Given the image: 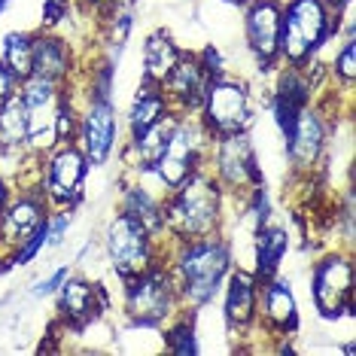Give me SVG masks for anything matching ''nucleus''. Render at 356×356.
Listing matches in <instances>:
<instances>
[{"mask_svg":"<svg viewBox=\"0 0 356 356\" xmlns=\"http://www.w3.org/2000/svg\"><path fill=\"white\" fill-rule=\"evenodd\" d=\"M168 268H171L177 296L183 311H204L220 296L225 277L234 268V250L229 234H207L195 241H171L168 247Z\"/></svg>","mask_w":356,"mask_h":356,"instance_id":"obj_1","label":"nucleus"},{"mask_svg":"<svg viewBox=\"0 0 356 356\" xmlns=\"http://www.w3.org/2000/svg\"><path fill=\"white\" fill-rule=\"evenodd\" d=\"M232 198L216 183V177L201 168L177 189L165 192L161 198V216H165L168 241H195L207 234H225Z\"/></svg>","mask_w":356,"mask_h":356,"instance_id":"obj_2","label":"nucleus"},{"mask_svg":"<svg viewBox=\"0 0 356 356\" xmlns=\"http://www.w3.org/2000/svg\"><path fill=\"white\" fill-rule=\"evenodd\" d=\"M338 34H353L350 6L341 13L329 10L323 0H283L280 15V64L305 67Z\"/></svg>","mask_w":356,"mask_h":356,"instance_id":"obj_3","label":"nucleus"},{"mask_svg":"<svg viewBox=\"0 0 356 356\" xmlns=\"http://www.w3.org/2000/svg\"><path fill=\"white\" fill-rule=\"evenodd\" d=\"M168 247H171V241L159 238L156 232H149L125 210H116L110 216L107 229H104V256H107L110 268L119 280H128L134 274L152 268V265L165 262Z\"/></svg>","mask_w":356,"mask_h":356,"instance_id":"obj_4","label":"nucleus"},{"mask_svg":"<svg viewBox=\"0 0 356 356\" xmlns=\"http://www.w3.org/2000/svg\"><path fill=\"white\" fill-rule=\"evenodd\" d=\"M210 143H213V137L207 134V128L201 125V119L195 113H177L171 134H168V143H165V152L159 156L156 168L143 180H156L159 192L177 189L183 180H189L192 174L207 168Z\"/></svg>","mask_w":356,"mask_h":356,"instance_id":"obj_5","label":"nucleus"},{"mask_svg":"<svg viewBox=\"0 0 356 356\" xmlns=\"http://www.w3.org/2000/svg\"><path fill=\"white\" fill-rule=\"evenodd\" d=\"M183 311L168 262L122 280V317L134 329H161Z\"/></svg>","mask_w":356,"mask_h":356,"instance_id":"obj_6","label":"nucleus"},{"mask_svg":"<svg viewBox=\"0 0 356 356\" xmlns=\"http://www.w3.org/2000/svg\"><path fill=\"white\" fill-rule=\"evenodd\" d=\"M195 116L201 119V125L207 128L210 137H222V134H244L256 125V98L253 88L244 76L222 70V74L210 76L204 101Z\"/></svg>","mask_w":356,"mask_h":356,"instance_id":"obj_7","label":"nucleus"},{"mask_svg":"<svg viewBox=\"0 0 356 356\" xmlns=\"http://www.w3.org/2000/svg\"><path fill=\"white\" fill-rule=\"evenodd\" d=\"M207 171L216 177V183L222 186L232 201H244L256 186H265V174L259 168V156L253 140H250V131L213 137Z\"/></svg>","mask_w":356,"mask_h":356,"instance_id":"obj_8","label":"nucleus"},{"mask_svg":"<svg viewBox=\"0 0 356 356\" xmlns=\"http://www.w3.org/2000/svg\"><path fill=\"white\" fill-rule=\"evenodd\" d=\"M76 86V83H74ZM79 92V128H76V147L86 152L88 165L104 168L119 149L122 137V119H119L113 95L104 92Z\"/></svg>","mask_w":356,"mask_h":356,"instance_id":"obj_9","label":"nucleus"},{"mask_svg":"<svg viewBox=\"0 0 356 356\" xmlns=\"http://www.w3.org/2000/svg\"><path fill=\"white\" fill-rule=\"evenodd\" d=\"M356 271L350 250H326L311 268V298L320 320L353 317Z\"/></svg>","mask_w":356,"mask_h":356,"instance_id":"obj_10","label":"nucleus"},{"mask_svg":"<svg viewBox=\"0 0 356 356\" xmlns=\"http://www.w3.org/2000/svg\"><path fill=\"white\" fill-rule=\"evenodd\" d=\"M86 152L76 147V140L58 143L40 159V189L52 210H76L86 201V180H88Z\"/></svg>","mask_w":356,"mask_h":356,"instance_id":"obj_11","label":"nucleus"},{"mask_svg":"<svg viewBox=\"0 0 356 356\" xmlns=\"http://www.w3.org/2000/svg\"><path fill=\"white\" fill-rule=\"evenodd\" d=\"M49 201H46L40 183L15 186L13 198L6 201L3 213H0V274L15 268L13 256L25 241L34 234L40 225L49 220Z\"/></svg>","mask_w":356,"mask_h":356,"instance_id":"obj_12","label":"nucleus"},{"mask_svg":"<svg viewBox=\"0 0 356 356\" xmlns=\"http://www.w3.org/2000/svg\"><path fill=\"white\" fill-rule=\"evenodd\" d=\"M329 134H332V110H329V98L320 92L317 101L307 104V107L298 113L293 131L283 137L286 159L296 174L311 177L317 171L323 156H326Z\"/></svg>","mask_w":356,"mask_h":356,"instance_id":"obj_13","label":"nucleus"},{"mask_svg":"<svg viewBox=\"0 0 356 356\" xmlns=\"http://www.w3.org/2000/svg\"><path fill=\"white\" fill-rule=\"evenodd\" d=\"M244 13V43L262 74L280 67V15L283 0H250L241 6Z\"/></svg>","mask_w":356,"mask_h":356,"instance_id":"obj_14","label":"nucleus"},{"mask_svg":"<svg viewBox=\"0 0 356 356\" xmlns=\"http://www.w3.org/2000/svg\"><path fill=\"white\" fill-rule=\"evenodd\" d=\"M64 86L52 79L34 76L19 83V95L28 110V152L31 156H46L52 147H58L55 137V104H58Z\"/></svg>","mask_w":356,"mask_h":356,"instance_id":"obj_15","label":"nucleus"},{"mask_svg":"<svg viewBox=\"0 0 356 356\" xmlns=\"http://www.w3.org/2000/svg\"><path fill=\"white\" fill-rule=\"evenodd\" d=\"M259 329L268 338H289L302 329V314H298V298L293 293V283L280 274L259 283Z\"/></svg>","mask_w":356,"mask_h":356,"instance_id":"obj_16","label":"nucleus"},{"mask_svg":"<svg viewBox=\"0 0 356 356\" xmlns=\"http://www.w3.org/2000/svg\"><path fill=\"white\" fill-rule=\"evenodd\" d=\"M222 323L234 338H250L259 329V280L244 265H234L222 289Z\"/></svg>","mask_w":356,"mask_h":356,"instance_id":"obj_17","label":"nucleus"},{"mask_svg":"<svg viewBox=\"0 0 356 356\" xmlns=\"http://www.w3.org/2000/svg\"><path fill=\"white\" fill-rule=\"evenodd\" d=\"M55 296H58V317L64 329L83 332L86 326H92L95 320H101L110 311L107 289L86 277H74V274H67V280L61 283V289Z\"/></svg>","mask_w":356,"mask_h":356,"instance_id":"obj_18","label":"nucleus"},{"mask_svg":"<svg viewBox=\"0 0 356 356\" xmlns=\"http://www.w3.org/2000/svg\"><path fill=\"white\" fill-rule=\"evenodd\" d=\"M79 58L76 46L67 37H61L58 31H34V76L52 79L58 86H70L79 74Z\"/></svg>","mask_w":356,"mask_h":356,"instance_id":"obj_19","label":"nucleus"},{"mask_svg":"<svg viewBox=\"0 0 356 356\" xmlns=\"http://www.w3.org/2000/svg\"><path fill=\"white\" fill-rule=\"evenodd\" d=\"M207 83H210V74L204 70V64H201L198 52L183 49L174 70L161 83V92H165L174 113H198L201 101H204V92H207Z\"/></svg>","mask_w":356,"mask_h":356,"instance_id":"obj_20","label":"nucleus"},{"mask_svg":"<svg viewBox=\"0 0 356 356\" xmlns=\"http://www.w3.org/2000/svg\"><path fill=\"white\" fill-rule=\"evenodd\" d=\"M286 253H289V232L277 222H265L259 232H253V265H247V268L262 283L274 277V274H280Z\"/></svg>","mask_w":356,"mask_h":356,"instance_id":"obj_21","label":"nucleus"},{"mask_svg":"<svg viewBox=\"0 0 356 356\" xmlns=\"http://www.w3.org/2000/svg\"><path fill=\"white\" fill-rule=\"evenodd\" d=\"M161 198H165V192L149 189L143 177H131V180H125V189H122V195H119V210H125L134 220H140L149 232H156L159 238H168L165 216H161Z\"/></svg>","mask_w":356,"mask_h":356,"instance_id":"obj_22","label":"nucleus"},{"mask_svg":"<svg viewBox=\"0 0 356 356\" xmlns=\"http://www.w3.org/2000/svg\"><path fill=\"white\" fill-rule=\"evenodd\" d=\"M168 116H174V110H171V104H168L165 92H161V86L140 79V86H137V92L131 98V107L125 113V137L147 131L149 125H156Z\"/></svg>","mask_w":356,"mask_h":356,"instance_id":"obj_23","label":"nucleus"},{"mask_svg":"<svg viewBox=\"0 0 356 356\" xmlns=\"http://www.w3.org/2000/svg\"><path fill=\"white\" fill-rule=\"evenodd\" d=\"M180 55H183V46L177 43L168 28L149 31L147 40H143V74H140V79L161 86L165 76L174 70V64Z\"/></svg>","mask_w":356,"mask_h":356,"instance_id":"obj_24","label":"nucleus"},{"mask_svg":"<svg viewBox=\"0 0 356 356\" xmlns=\"http://www.w3.org/2000/svg\"><path fill=\"white\" fill-rule=\"evenodd\" d=\"M28 152V110L19 92L0 104V156L22 159Z\"/></svg>","mask_w":356,"mask_h":356,"instance_id":"obj_25","label":"nucleus"},{"mask_svg":"<svg viewBox=\"0 0 356 356\" xmlns=\"http://www.w3.org/2000/svg\"><path fill=\"white\" fill-rule=\"evenodd\" d=\"M0 61L10 67V74L19 79V83L34 74V31H10V34L3 37Z\"/></svg>","mask_w":356,"mask_h":356,"instance_id":"obj_26","label":"nucleus"},{"mask_svg":"<svg viewBox=\"0 0 356 356\" xmlns=\"http://www.w3.org/2000/svg\"><path fill=\"white\" fill-rule=\"evenodd\" d=\"M326 74L332 79V86L338 88V95L353 98V86H356V34L341 37V46L332 55Z\"/></svg>","mask_w":356,"mask_h":356,"instance_id":"obj_27","label":"nucleus"},{"mask_svg":"<svg viewBox=\"0 0 356 356\" xmlns=\"http://www.w3.org/2000/svg\"><path fill=\"white\" fill-rule=\"evenodd\" d=\"M195 314L192 311H180L177 317L161 326V335H165V350L168 353H177V356H189V353H198L201 344H198V329H195Z\"/></svg>","mask_w":356,"mask_h":356,"instance_id":"obj_28","label":"nucleus"},{"mask_svg":"<svg viewBox=\"0 0 356 356\" xmlns=\"http://www.w3.org/2000/svg\"><path fill=\"white\" fill-rule=\"evenodd\" d=\"M46 222H49V220H46ZM46 222L40 225V229L31 234V238H28L19 250H15V256H13V265H15V268H25V265H31L40 253H43L46 247H49V225H46Z\"/></svg>","mask_w":356,"mask_h":356,"instance_id":"obj_29","label":"nucleus"},{"mask_svg":"<svg viewBox=\"0 0 356 356\" xmlns=\"http://www.w3.org/2000/svg\"><path fill=\"white\" fill-rule=\"evenodd\" d=\"M74 222V210H49V247H58L67 238V229Z\"/></svg>","mask_w":356,"mask_h":356,"instance_id":"obj_30","label":"nucleus"},{"mask_svg":"<svg viewBox=\"0 0 356 356\" xmlns=\"http://www.w3.org/2000/svg\"><path fill=\"white\" fill-rule=\"evenodd\" d=\"M67 13H70V0H46L43 3V25L40 28L55 31L64 19H67Z\"/></svg>","mask_w":356,"mask_h":356,"instance_id":"obj_31","label":"nucleus"},{"mask_svg":"<svg viewBox=\"0 0 356 356\" xmlns=\"http://www.w3.org/2000/svg\"><path fill=\"white\" fill-rule=\"evenodd\" d=\"M67 274H70V265H58V268H55L49 277L40 280L37 286H34V296H37V298H49V296H55V293L61 289V283L67 280Z\"/></svg>","mask_w":356,"mask_h":356,"instance_id":"obj_32","label":"nucleus"},{"mask_svg":"<svg viewBox=\"0 0 356 356\" xmlns=\"http://www.w3.org/2000/svg\"><path fill=\"white\" fill-rule=\"evenodd\" d=\"M198 58H201V64H204V70H207L210 76H216V74H222V70H229V67H225L222 52L216 49L213 43H207L204 49H198Z\"/></svg>","mask_w":356,"mask_h":356,"instance_id":"obj_33","label":"nucleus"},{"mask_svg":"<svg viewBox=\"0 0 356 356\" xmlns=\"http://www.w3.org/2000/svg\"><path fill=\"white\" fill-rule=\"evenodd\" d=\"M13 92H19V79H15V76L10 74V67L0 61V104L10 98Z\"/></svg>","mask_w":356,"mask_h":356,"instance_id":"obj_34","label":"nucleus"},{"mask_svg":"<svg viewBox=\"0 0 356 356\" xmlns=\"http://www.w3.org/2000/svg\"><path fill=\"white\" fill-rule=\"evenodd\" d=\"M13 192H15V183L10 180L6 174H0V213H3V207H6V201L13 198Z\"/></svg>","mask_w":356,"mask_h":356,"instance_id":"obj_35","label":"nucleus"},{"mask_svg":"<svg viewBox=\"0 0 356 356\" xmlns=\"http://www.w3.org/2000/svg\"><path fill=\"white\" fill-rule=\"evenodd\" d=\"M79 6H83L86 13H95V15H101V13H107L110 6H113V0H79Z\"/></svg>","mask_w":356,"mask_h":356,"instance_id":"obj_36","label":"nucleus"},{"mask_svg":"<svg viewBox=\"0 0 356 356\" xmlns=\"http://www.w3.org/2000/svg\"><path fill=\"white\" fill-rule=\"evenodd\" d=\"M323 3H326V6H329V10L341 13V10H347V6H353V0H323Z\"/></svg>","mask_w":356,"mask_h":356,"instance_id":"obj_37","label":"nucleus"},{"mask_svg":"<svg viewBox=\"0 0 356 356\" xmlns=\"http://www.w3.org/2000/svg\"><path fill=\"white\" fill-rule=\"evenodd\" d=\"M222 3H229V6H238V10H241V6H244V3H250V0H222Z\"/></svg>","mask_w":356,"mask_h":356,"instance_id":"obj_38","label":"nucleus"},{"mask_svg":"<svg viewBox=\"0 0 356 356\" xmlns=\"http://www.w3.org/2000/svg\"><path fill=\"white\" fill-rule=\"evenodd\" d=\"M10 3H13V0H0V15L6 13V6H10Z\"/></svg>","mask_w":356,"mask_h":356,"instance_id":"obj_39","label":"nucleus"}]
</instances>
